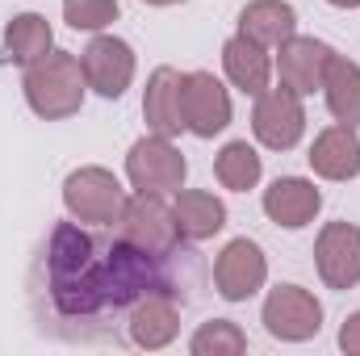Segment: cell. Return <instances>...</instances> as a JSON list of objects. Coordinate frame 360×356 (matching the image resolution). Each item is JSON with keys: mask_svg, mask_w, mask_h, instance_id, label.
Returning <instances> with one entry per match:
<instances>
[{"mask_svg": "<svg viewBox=\"0 0 360 356\" xmlns=\"http://www.w3.org/2000/svg\"><path fill=\"white\" fill-rule=\"evenodd\" d=\"M335 46L323 42V38H306V34H293L289 42L276 46V76L285 89H293L297 96H314L323 89V76H327V63H331Z\"/></svg>", "mask_w": 360, "mask_h": 356, "instance_id": "13", "label": "cell"}, {"mask_svg": "<svg viewBox=\"0 0 360 356\" xmlns=\"http://www.w3.org/2000/svg\"><path fill=\"white\" fill-rule=\"evenodd\" d=\"M96 272H101L105 310H130L139 298H147V293L160 289V256H147L130 239L101 243Z\"/></svg>", "mask_w": 360, "mask_h": 356, "instance_id": "3", "label": "cell"}, {"mask_svg": "<svg viewBox=\"0 0 360 356\" xmlns=\"http://www.w3.org/2000/svg\"><path fill=\"white\" fill-rule=\"evenodd\" d=\"M188 352L193 356H243L248 352V336L235 319H210L193 331L188 340Z\"/></svg>", "mask_w": 360, "mask_h": 356, "instance_id": "24", "label": "cell"}, {"mask_svg": "<svg viewBox=\"0 0 360 356\" xmlns=\"http://www.w3.org/2000/svg\"><path fill=\"white\" fill-rule=\"evenodd\" d=\"M80 68H84V80L96 96L105 101H122L126 89L134 84V72H139V59H134V46L117 34H92V42L80 51Z\"/></svg>", "mask_w": 360, "mask_h": 356, "instance_id": "8", "label": "cell"}, {"mask_svg": "<svg viewBox=\"0 0 360 356\" xmlns=\"http://www.w3.org/2000/svg\"><path fill=\"white\" fill-rule=\"evenodd\" d=\"M314 268L319 281L335 293L360 285V227L356 222H323L314 239Z\"/></svg>", "mask_w": 360, "mask_h": 356, "instance_id": "12", "label": "cell"}, {"mask_svg": "<svg viewBox=\"0 0 360 356\" xmlns=\"http://www.w3.org/2000/svg\"><path fill=\"white\" fill-rule=\"evenodd\" d=\"M239 34L276 51L281 42H289L297 34V8L289 0H252L239 13Z\"/></svg>", "mask_w": 360, "mask_h": 356, "instance_id": "20", "label": "cell"}, {"mask_svg": "<svg viewBox=\"0 0 360 356\" xmlns=\"http://www.w3.org/2000/svg\"><path fill=\"white\" fill-rule=\"evenodd\" d=\"M101 243L84 231V222H55L46 239V293L59 319L68 323H92L105 310L101 298Z\"/></svg>", "mask_w": 360, "mask_h": 356, "instance_id": "1", "label": "cell"}, {"mask_svg": "<svg viewBox=\"0 0 360 356\" xmlns=\"http://www.w3.org/2000/svg\"><path fill=\"white\" fill-rule=\"evenodd\" d=\"M340 348L348 356H360V310H352V314L340 323Z\"/></svg>", "mask_w": 360, "mask_h": 356, "instance_id": "26", "label": "cell"}, {"mask_svg": "<svg viewBox=\"0 0 360 356\" xmlns=\"http://www.w3.org/2000/svg\"><path fill=\"white\" fill-rule=\"evenodd\" d=\"M222 72L231 80V89L248 92V96H260V92L272 84V55L269 46L252 42L248 34H231L222 42Z\"/></svg>", "mask_w": 360, "mask_h": 356, "instance_id": "17", "label": "cell"}, {"mask_svg": "<svg viewBox=\"0 0 360 356\" xmlns=\"http://www.w3.org/2000/svg\"><path fill=\"white\" fill-rule=\"evenodd\" d=\"M143 4H151V8H172V4H184V0H143Z\"/></svg>", "mask_w": 360, "mask_h": 356, "instance_id": "27", "label": "cell"}, {"mask_svg": "<svg viewBox=\"0 0 360 356\" xmlns=\"http://www.w3.org/2000/svg\"><path fill=\"white\" fill-rule=\"evenodd\" d=\"M126 331H130V344H134V348H147V352L168 348L180 336V302L172 293H164V289L139 298V302L130 306Z\"/></svg>", "mask_w": 360, "mask_h": 356, "instance_id": "16", "label": "cell"}, {"mask_svg": "<svg viewBox=\"0 0 360 356\" xmlns=\"http://www.w3.org/2000/svg\"><path fill=\"white\" fill-rule=\"evenodd\" d=\"M180 76L176 68H155L147 76V92H143V122L151 134L176 139L184 130V109H180Z\"/></svg>", "mask_w": 360, "mask_h": 356, "instance_id": "19", "label": "cell"}, {"mask_svg": "<svg viewBox=\"0 0 360 356\" xmlns=\"http://www.w3.org/2000/svg\"><path fill=\"white\" fill-rule=\"evenodd\" d=\"M306 96H297L293 89L276 84L264 89L256 96V109H252V134L260 147L269 151H293L306 134Z\"/></svg>", "mask_w": 360, "mask_h": 356, "instance_id": "7", "label": "cell"}, {"mask_svg": "<svg viewBox=\"0 0 360 356\" xmlns=\"http://www.w3.org/2000/svg\"><path fill=\"white\" fill-rule=\"evenodd\" d=\"M172 218L184 243H205L226 227V201L210 189H176L172 193Z\"/></svg>", "mask_w": 360, "mask_h": 356, "instance_id": "18", "label": "cell"}, {"mask_svg": "<svg viewBox=\"0 0 360 356\" xmlns=\"http://www.w3.org/2000/svg\"><path fill=\"white\" fill-rule=\"evenodd\" d=\"M180 109H184V130L197 139H214L231 126V89L214 72H184L180 76Z\"/></svg>", "mask_w": 360, "mask_h": 356, "instance_id": "9", "label": "cell"}, {"mask_svg": "<svg viewBox=\"0 0 360 356\" xmlns=\"http://www.w3.org/2000/svg\"><path fill=\"white\" fill-rule=\"evenodd\" d=\"M117 0H63V21L84 34H105L117 21Z\"/></svg>", "mask_w": 360, "mask_h": 356, "instance_id": "25", "label": "cell"}, {"mask_svg": "<svg viewBox=\"0 0 360 356\" xmlns=\"http://www.w3.org/2000/svg\"><path fill=\"white\" fill-rule=\"evenodd\" d=\"M260 205H264V214H269L272 227L302 231V227H310V222L319 218V210H323V189L306 177H276L269 189H264Z\"/></svg>", "mask_w": 360, "mask_h": 356, "instance_id": "14", "label": "cell"}, {"mask_svg": "<svg viewBox=\"0 0 360 356\" xmlns=\"http://www.w3.org/2000/svg\"><path fill=\"white\" fill-rule=\"evenodd\" d=\"M126 201L130 193L122 189V180L101 164H84L63 180V210L84 227H117Z\"/></svg>", "mask_w": 360, "mask_h": 356, "instance_id": "4", "label": "cell"}, {"mask_svg": "<svg viewBox=\"0 0 360 356\" xmlns=\"http://www.w3.org/2000/svg\"><path fill=\"white\" fill-rule=\"evenodd\" d=\"M21 92H25V105L42 117V122H63V117H76L84 109V68H80V55L72 51H51L42 55L38 63L25 68L21 76Z\"/></svg>", "mask_w": 360, "mask_h": 356, "instance_id": "2", "label": "cell"}, {"mask_svg": "<svg viewBox=\"0 0 360 356\" xmlns=\"http://www.w3.org/2000/svg\"><path fill=\"white\" fill-rule=\"evenodd\" d=\"M269 281V256L256 239H231L214 260V289L222 302H248Z\"/></svg>", "mask_w": 360, "mask_h": 356, "instance_id": "11", "label": "cell"}, {"mask_svg": "<svg viewBox=\"0 0 360 356\" xmlns=\"http://www.w3.org/2000/svg\"><path fill=\"white\" fill-rule=\"evenodd\" d=\"M260 323L281 344H306L323 331V302L306 285H272L260 306Z\"/></svg>", "mask_w": 360, "mask_h": 356, "instance_id": "5", "label": "cell"}, {"mask_svg": "<svg viewBox=\"0 0 360 356\" xmlns=\"http://www.w3.org/2000/svg\"><path fill=\"white\" fill-rule=\"evenodd\" d=\"M117 231H122V239H130L147 256H168L176 243H184L176 231V218H172V205L160 193H134L122 210Z\"/></svg>", "mask_w": 360, "mask_h": 356, "instance_id": "10", "label": "cell"}, {"mask_svg": "<svg viewBox=\"0 0 360 356\" xmlns=\"http://www.w3.org/2000/svg\"><path fill=\"white\" fill-rule=\"evenodd\" d=\"M214 177H218L222 189H231V193H248V189H256L260 177H264V160H260V151L248 139H231L214 155Z\"/></svg>", "mask_w": 360, "mask_h": 356, "instance_id": "23", "label": "cell"}, {"mask_svg": "<svg viewBox=\"0 0 360 356\" xmlns=\"http://www.w3.org/2000/svg\"><path fill=\"white\" fill-rule=\"evenodd\" d=\"M306 160H310V172L319 180H335V184L356 180L360 177V134H356V126L335 122V126L319 130Z\"/></svg>", "mask_w": 360, "mask_h": 356, "instance_id": "15", "label": "cell"}, {"mask_svg": "<svg viewBox=\"0 0 360 356\" xmlns=\"http://www.w3.org/2000/svg\"><path fill=\"white\" fill-rule=\"evenodd\" d=\"M184 177H188V160H184V151L176 143L164 139V134H143L130 147V155H126V180H130L134 193L168 197V193L184 189Z\"/></svg>", "mask_w": 360, "mask_h": 356, "instance_id": "6", "label": "cell"}, {"mask_svg": "<svg viewBox=\"0 0 360 356\" xmlns=\"http://www.w3.org/2000/svg\"><path fill=\"white\" fill-rule=\"evenodd\" d=\"M327 4H335V8H360V0H327Z\"/></svg>", "mask_w": 360, "mask_h": 356, "instance_id": "28", "label": "cell"}, {"mask_svg": "<svg viewBox=\"0 0 360 356\" xmlns=\"http://www.w3.org/2000/svg\"><path fill=\"white\" fill-rule=\"evenodd\" d=\"M55 51V30L42 13H13V21L4 25V55L21 68L38 63L42 55Z\"/></svg>", "mask_w": 360, "mask_h": 356, "instance_id": "22", "label": "cell"}, {"mask_svg": "<svg viewBox=\"0 0 360 356\" xmlns=\"http://www.w3.org/2000/svg\"><path fill=\"white\" fill-rule=\"evenodd\" d=\"M319 92H323V101H327V109H331L335 122L360 130V63L356 59H348V55L335 51Z\"/></svg>", "mask_w": 360, "mask_h": 356, "instance_id": "21", "label": "cell"}]
</instances>
